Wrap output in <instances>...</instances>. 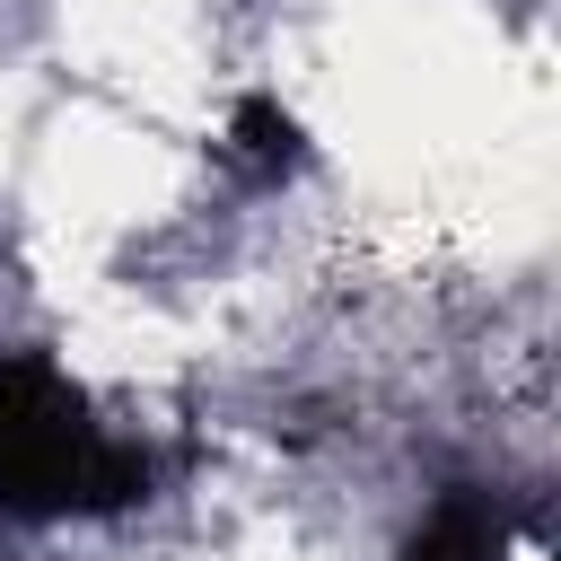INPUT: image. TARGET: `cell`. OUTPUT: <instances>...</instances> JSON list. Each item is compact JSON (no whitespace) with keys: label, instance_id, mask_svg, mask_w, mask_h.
Segmentation results:
<instances>
[{"label":"cell","instance_id":"cell-3","mask_svg":"<svg viewBox=\"0 0 561 561\" xmlns=\"http://www.w3.org/2000/svg\"><path fill=\"white\" fill-rule=\"evenodd\" d=\"M228 140H237V158H245L254 175L298 167V123H289L272 96H245V105H237V123H228Z\"/></svg>","mask_w":561,"mask_h":561},{"label":"cell","instance_id":"cell-2","mask_svg":"<svg viewBox=\"0 0 561 561\" xmlns=\"http://www.w3.org/2000/svg\"><path fill=\"white\" fill-rule=\"evenodd\" d=\"M403 561H500V508L473 500V491L438 500V517L403 543Z\"/></svg>","mask_w":561,"mask_h":561},{"label":"cell","instance_id":"cell-1","mask_svg":"<svg viewBox=\"0 0 561 561\" xmlns=\"http://www.w3.org/2000/svg\"><path fill=\"white\" fill-rule=\"evenodd\" d=\"M140 491H149V456L105 438V421L53 359L9 351L0 359V508L96 517V508H131Z\"/></svg>","mask_w":561,"mask_h":561}]
</instances>
